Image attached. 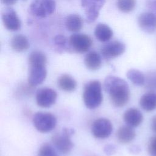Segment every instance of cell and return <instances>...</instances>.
<instances>
[{"mask_svg": "<svg viewBox=\"0 0 156 156\" xmlns=\"http://www.w3.org/2000/svg\"><path fill=\"white\" fill-rule=\"evenodd\" d=\"M104 88L114 106L123 107L129 101L130 88L124 79L114 76H108L104 80Z\"/></svg>", "mask_w": 156, "mask_h": 156, "instance_id": "6da1fadb", "label": "cell"}, {"mask_svg": "<svg viewBox=\"0 0 156 156\" xmlns=\"http://www.w3.org/2000/svg\"><path fill=\"white\" fill-rule=\"evenodd\" d=\"M83 100L85 106L90 109L98 107L103 100L101 83L96 80L87 82L83 89Z\"/></svg>", "mask_w": 156, "mask_h": 156, "instance_id": "7a4b0ae2", "label": "cell"}, {"mask_svg": "<svg viewBox=\"0 0 156 156\" xmlns=\"http://www.w3.org/2000/svg\"><path fill=\"white\" fill-rule=\"evenodd\" d=\"M74 131L71 128H64L60 133H55L52 136V143L55 149L61 154H69L73 148V143L71 136Z\"/></svg>", "mask_w": 156, "mask_h": 156, "instance_id": "3957f363", "label": "cell"}, {"mask_svg": "<svg viewBox=\"0 0 156 156\" xmlns=\"http://www.w3.org/2000/svg\"><path fill=\"white\" fill-rule=\"evenodd\" d=\"M32 122L38 131L41 133H47L55 127L57 118L51 113L38 112L34 114Z\"/></svg>", "mask_w": 156, "mask_h": 156, "instance_id": "277c9868", "label": "cell"}, {"mask_svg": "<svg viewBox=\"0 0 156 156\" xmlns=\"http://www.w3.org/2000/svg\"><path fill=\"white\" fill-rule=\"evenodd\" d=\"M54 0H34L30 5V13L39 18H46L55 10Z\"/></svg>", "mask_w": 156, "mask_h": 156, "instance_id": "5b68a950", "label": "cell"}, {"mask_svg": "<svg viewBox=\"0 0 156 156\" xmlns=\"http://www.w3.org/2000/svg\"><path fill=\"white\" fill-rule=\"evenodd\" d=\"M68 40L71 51L77 53L87 52L93 43L91 38L83 34H74L69 37Z\"/></svg>", "mask_w": 156, "mask_h": 156, "instance_id": "8992f818", "label": "cell"}, {"mask_svg": "<svg viewBox=\"0 0 156 156\" xmlns=\"http://www.w3.org/2000/svg\"><path fill=\"white\" fill-rule=\"evenodd\" d=\"M91 130L95 138L104 139L108 138L111 135L113 130V125L109 119L100 118L93 122Z\"/></svg>", "mask_w": 156, "mask_h": 156, "instance_id": "52a82bcc", "label": "cell"}, {"mask_svg": "<svg viewBox=\"0 0 156 156\" xmlns=\"http://www.w3.org/2000/svg\"><path fill=\"white\" fill-rule=\"evenodd\" d=\"M29 66L28 84L30 87H35L42 83L47 76L46 65L31 64Z\"/></svg>", "mask_w": 156, "mask_h": 156, "instance_id": "ba28073f", "label": "cell"}, {"mask_svg": "<svg viewBox=\"0 0 156 156\" xmlns=\"http://www.w3.org/2000/svg\"><path fill=\"white\" fill-rule=\"evenodd\" d=\"M105 2V0H81L82 6L85 9L87 23H93L98 18L100 9Z\"/></svg>", "mask_w": 156, "mask_h": 156, "instance_id": "9c48e42d", "label": "cell"}, {"mask_svg": "<svg viewBox=\"0 0 156 156\" xmlns=\"http://www.w3.org/2000/svg\"><path fill=\"white\" fill-rule=\"evenodd\" d=\"M35 98L38 106L48 108L55 104L57 98V93L51 88H41L37 90Z\"/></svg>", "mask_w": 156, "mask_h": 156, "instance_id": "30bf717a", "label": "cell"}, {"mask_svg": "<svg viewBox=\"0 0 156 156\" xmlns=\"http://www.w3.org/2000/svg\"><path fill=\"white\" fill-rule=\"evenodd\" d=\"M126 50L125 44L119 41H113L104 44L101 49L102 55L106 60L115 58L122 54Z\"/></svg>", "mask_w": 156, "mask_h": 156, "instance_id": "8fae6325", "label": "cell"}, {"mask_svg": "<svg viewBox=\"0 0 156 156\" xmlns=\"http://www.w3.org/2000/svg\"><path fill=\"white\" fill-rule=\"evenodd\" d=\"M2 20L5 27L10 31H16L21 27V21L16 12L10 7L2 12Z\"/></svg>", "mask_w": 156, "mask_h": 156, "instance_id": "7c38bea8", "label": "cell"}, {"mask_svg": "<svg viewBox=\"0 0 156 156\" xmlns=\"http://www.w3.org/2000/svg\"><path fill=\"white\" fill-rule=\"evenodd\" d=\"M138 24L140 27L147 33L156 30V16L152 12H144L138 16Z\"/></svg>", "mask_w": 156, "mask_h": 156, "instance_id": "4fadbf2b", "label": "cell"}, {"mask_svg": "<svg viewBox=\"0 0 156 156\" xmlns=\"http://www.w3.org/2000/svg\"><path fill=\"white\" fill-rule=\"evenodd\" d=\"M123 119L126 125L136 127L142 123L143 115L140 110L136 108H129L124 113Z\"/></svg>", "mask_w": 156, "mask_h": 156, "instance_id": "5bb4252c", "label": "cell"}, {"mask_svg": "<svg viewBox=\"0 0 156 156\" xmlns=\"http://www.w3.org/2000/svg\"><path fill=\"white\" fill-rule=\"evenodd\" d=\"M136 132L133 127L126 125L120 127L116 132V136L118 141L122 144L130 143L134 140Z\"/></svg>", "mask_w": 156, "mask_h": 156, "instance_id": "9a60e30c", "label": "cell"}, {"mask_svg": "<svg viewBox=\"0 0 156 156\" xmlns=\"http://www.w3.org/2000/svg\"><path fill=\"white\" fill-rule=\"evenodd\" d=\"M140 105L146 112H152L156 109V93L147 92L141 96L140 99Z\"/></svg>", "mask_w": 156, "mask_h": 156, "instance_id": "2e32d148", "label": "cell"}, {"mask_svg": "<svg viewBox=\"0 0 156 156\" xmlns=\"http://www.w3.org/2000/svg\"><path fill=\"white\" fill-rule=\"evenodd\" d=\"M85 66L91 71H96L100 68L102 65L101 55L96 51H92L88 52L84 58Z\"/></svg>", "mask_w": 156, "mask_h": 156, "instance_id": "e0dca14e", "label": "cell"}, {"mask_svg": "<svg viewBox=\"0 0 156 156\" xmlns=\"http://www.w3.org/2000/svg\"><path fill=\"white\" fill-rule=\"evenodd\" d=\"M10 46L13 51L21 52L27 50L30 44L27 38L25 35L18 34L12 37L10 41Z\"/></svg>", "mask_w": 156, "mask_h": 156, "instance_id": "ac0fdd59", "label": "cell"}, {"mask_svg": "<svg viewBox=\"0 0 156 156\" xmlns=\"http://www.w3.org/2000/svg\"><path fill=\"white\" fill-rule=\"evenodd\" d=\"M57 85L63 91L71 92L74 91L76 88L77 82L70 75L68 74H63L58 78Z\"/></svg>", "mask_w": 156, "mask_h": 156, "instance_id": "d6986e66", "label": "cell"}, {"mask_svg": "<svg viewBox=\"0 0 156 156\" xmlns=\"http://www.w3.org/2000/svg\"><path fill=\"white\" fill-rule=\"evenodd\" d=\"M112 29L107 24L99 23L95 27L94 35L96 38L101 42H107L113 37Z\"/></svg>", "mask_w": 156, "mask_h": 156, "instance_id": "ffe728a7", "label": "cell"}, {"mask_svg": "<svg viewBox=\"0 0 156 156\" xmlns=\"http://www.w3.org/2000/svg\"><path fill=\"white\" fill-rule=\"evenodd\" d=\"M65 26L67 29L71 32H79L83 27L82 18L79 15L71 14L66 18Z\"/></svg>", "mask_w": 156, "mask_h": 156, "instance_id": "44dd1931", "label": "cell"}, {"mask_svg": "<svg viewBox=\"0 0 156 156\" xmlns=\"http://www.w3.org/2000/svg\"><path fill=\"white\" fill-rule=\"evenodd\" d=\"M128 79L136 86H141L145 83V76L138 69H130L126 74Z\"/></svg>", "mask_w": 156, "mask_h": 156, "instance_id": "7402d4cb", "label": "cell"}, {"mask_svg": "<svg viewBox=\"0 0 156 156\" xmlns=\"http://www.w3.org/2000/svg\"><path fill=\"white\" fill-rule=\"evenodd\" d=\"M29 65L31 64H43L46 65L47 58L45 54L39 51L32 52L28 58Z\"/></svg>", "mask_w": 156, "mask_h": 156, "instance_id": "603a6c76", "label": "cell"}, {"mask_svg": "<svg viewBox=\"0 0 156 156\" xmlns=\"http://www.w3.org/2000/svg\"><path fill=\"white\" fill-rule=\"evenodd\" d=\"M118 9L124 13L132 12L135 7V0H118L116 2Z\"/></svg>", "mask_w": 156, "mask_h": 156, "instance_id": "cb8c5ba5", "label": "cell"}, {"mask_svg": "<svg viewBox=\"0 0 156 156\" xmlns=\"http://www.w3.org/2000/svg\"><path fill=\"white\" fill-rule=\"evenodd\" d=\"M54 44L57 48L62 50H66L68 51H71V48L69 44V40L66 37L62 35H57L54 38Z\"/></svg>", "mask_w": 156, "mask_h": 156, "instance_id": "d4e9b609", "label": "cell"}, {"mask_svg": "<svg viewBox=\"0 0 156 156\" xmlns=\"http://www.w3.org/2000/svg\"><path fill=\"white\" fill-rule=\"evenodd\" d=\"M37 156H58L55 149L49 144H42L38 152Z\"/></svg>", "mask_w": 156, "mask_h": 156, "instance_id": "484cf974", "label": "cell"}, {"mask_svg": "<svg viewBox=\"0 0 156 156\" xmlns=\"http://www.w3.org/2000/svg\"><path fill=\"white\" fill-rule=\"evenodd\" d=\"M145 85L151 91L156 90V71L150 72L145 76Z\"/></svg>", "mask_w": 156, "mask_h": 156, "instance_id": "4316f807", "label": "cell"}, {"mask_svg": "<svg viewBox=\"0 0 156 156\" xmlns=\"http://www.w3.org/2000/svg\"><path fill=\"white\" fill-rule=\"evenodd\" d=\"M147 151L151 156H156V136H152L148 143Z\"/></svg>", "mask_w": 156, "mask_h": 156, "instance_id": "83f0119b", "label": "cell"}, {"mask_svg": "<svg viewBox=\"0 0 156 156\" xmlns=\"http://www.w3.org/2000/svg\"><path fill=\"white\" fill-rule=\"evenodd\" d=\"M147 4L151 12L156 16V0H147Z\"/></svg>", "mask_w": 156, "mask_h": 156, "instance_id": "f1b7e54d", "label": "cell"}, {"mask_svg": "<svg viewBox=\"0 0 156 156\" xmlns=\"http://www.w3.org/2000/svg\"><path fill=\"white\" fill-rule=\"evenodd\" d=\"M104 151L107 154H112L115 152V148L112 145H108L104 148Z\"/></svg>", "mask_w": 156, "mask_h": 156, "instance_id": "f546056e", "label": "cell"}, {"mask_svg": "<svg viewBox=\"0 0 156 156\" xmlns=\"http://www.w3.org/2000/svg\"><path fill=\"white\" fill-rule=\"evenodd\" d=\"M151 126L152 131L156 133V115L152 117L151 119Z\"/></svg>", "mask_w": 156, "mask_h": 156, "instance_id": "4dcf8cb0", "label": "cell"}, {"mask_svg": "<svg viewBox=\"0 0 156 156\" xmlns=\"http://www.w3.org/2000/svg\"><path fill=\"white\" fill-rule=\"evenodd\" d=\"M18 0H1L2 2L5 5H10L15 4Z\"/></svg>", "mask_w": 156, "mask_h": 156, "instance_id": "1f68e13d", "label": "cell"}]
</instances>
